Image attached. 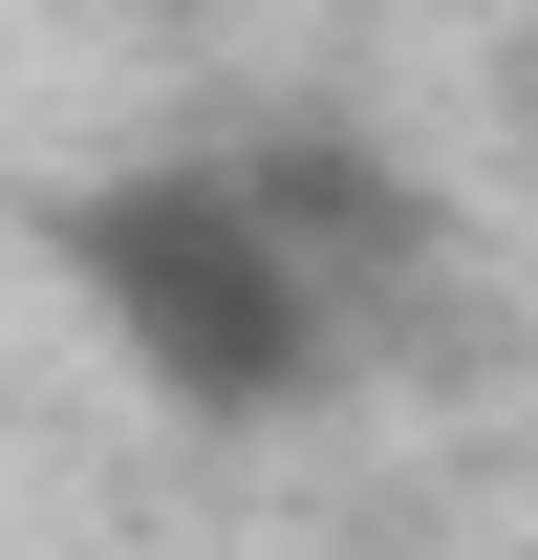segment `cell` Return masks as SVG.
Segmentation results:
<instances>
[{"label": "cell", "mask_w": 538, "mask_h": 560, "mask_svg": "<svg viewBox=\"0 0 538 560\" xmlns=\"http://www.w3.org/2000/svg\"><path fill=\"white\" fill-rule=\"evenodd\" d=\"M44 259H66V302L108 324V366H130L173 431H302V410L366 388V346H344V302L302 280L280 195L237 173V130L108 151V173L44 215Z\"/></svg>", "instance_id": "6da1fadb"}, {"label": "cell", "mask_w": 538, "mask_h": 560, "mask_svg": "<svg viewBox=\"0 0 538 560\" xmlns=\"http://www.w3.org/2000/svg\"><path fill=\"white\" fill-rule=\"evenodd\" d=\"M237 173L280 195V237H302V280L344 302V346L366 366H453V346H495V259H473V215L409 173L388 130H344V108H280V130H237Z\"/></svg>", "instance_id": "7a4b0ae2"}]
</instances>
